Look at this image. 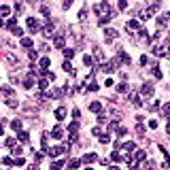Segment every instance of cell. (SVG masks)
I'll return each mask as SVG.
<instances>
[{
  "instance_id": "cell-1",
  "label": "cell",
  "mask_w": 170,
  "mask_h": 170,
  "mask_svg": "<svg viewBox=\"0 0 170 170\" xmlns=\"http://www.w3.org/2000/svg\"><path fill=\"white\" fill-rule=\"evenodd\" d=\"M53 30H55V26H53V21H51V19H47V21H45V26L40 28V32H43L45 38H51V36H53Z\"/></svg>"
},
{
  "instance_id": "cell-2",
  "label": "cell",
  "mask_w": 170,
  "mask_h": 170,
  "mask_svg": "<svg viewBox=\"0 0 170 170\" xmlns=\"http://www.w3.org/2000/svg\"><path fill=\"white\" fill-rule=\"evenodd\" d=\"M94 13H98L100 17H106V15H113V13H111V7H109L106 2H102V4H96V7H94Z\"/></svg>"
},
{
  "instance_id": "cell-3",
  "label": "cell",
  "mask_w": 170,
  "mask_h": 170,
  "mask_svg": "<svg viewBox=\"0 0 170 170\" xmlns=\"http://www.w3.org/2000/svg\"><path fill=\"white\" fill-rule=\"evenodd\" d=\"M68 149L64 147V145H60V147H53V149H49V151H47V153H49V157H60L62 153H66Z\"/></svg>"
},
{
  "instance_id": "cell-4",
  "label": "cell",
  "mask_w": 170,
  "mask_h": 170,
  "mask_svg": "<svg viewBox=\"0 0 170 170\" xmlns=\"http://www.w3.org/2000/svg\"><path fill=\"white\" fill-rule=\"evenodd\" d=\"M28 28H30V32H32V34L40 30V23H38V19H36V17H28Z\"/></svg>"
},
{
  "instance_id": "cell-5",
  "label": "cell",
  "mask_w": 170,
  "mask_h": 170,
  "mask_svg": "<svg viewBox=\"0 0 170 170\" xmlns=\"http://www.w3.org/2000/svg\"><path fill=\"white\" fill-rule=\"evenodd\" d=\"M49 132H43V136H40V145H43V151L47 153V151H49Z\"/></svg>"
},
{
  "instance_id": "cell-6",
  "label": "cell",
  "mask_w": 170,
  "mask_h": 170,
  "mask_svg": "<svg viewBox=\"0 0 170 170\" xmlns=\"http://www.w3.org/2000/svg\"><path fill=\"white\" fill-rule=\"evenodd\" d=\"M132 160H134V164L138 166V162H145V160H147V151H142V149H140V151H136Z\"/></svg>"
},
{
  "instance_id": "cell-7",
  "label": "cell",
  "mask_w": 170,
  "mask_h": 170,
  "mask_svg": "<svg viewBox=\"0 0 170 170\" xmlns=\"http://www.w3.org/2000/svg\"><path fill=\"white\" fill-rule=\"evenodd\" d=\"M104 36H106V40H115V38L119 36V32H117L115 28H106V30H104Z\"/></svg>"
},
{
  "instance_id": "cell-8",
  "label": "cell",
  "mask_w": 170,
  "mask_h": 170,
  "mask_svg": "<svg viewBox=\"0 0 170 170\" xmlns=\"http://www.w3.org/2000/svg\"><path fill=\"white\" fill-rule=\"evenodd\" d=\"M62 134H64V128H62V126H55V128L51 130V138H55V140H60V138H64Z\"/></svg>"
},
{
  "instance_id": "cell-9",
  "label": "cell",
  "mask_w": 170,
  "mask_h": 170,
  "mask_svg": "<svg viewBox=\"0 0 170 170\" xmlns=\"http://www.w3.org/2000/svg\"><path fill=\"white\" fill-rule=\"evenodd\" d=\"M117 60H119L121 64H126V66H128V64L132 62V60H130V55H128L126 51H121V49H119V53H117Z\"/></svg>"
},
{
  "instance_id": "cell-10",
  "label": "cell",
  "mask_w": 170,
  "mask_h": 170,
  "mask_svg": "<svg viewBox=\"0 0 170 170\" xmlns=\"http://www.w3.org/2000/svg\"><path fill=\"white\" fill-rule=\"evenodd\" d=\"M23 87H26V89H32L34 87V75H32V72H28V77L23 79Z\"/></svg>"
},
{
  "instance_id": "cell-11",
  "label": "cell",
  "mask_w": 170,
  "mask_h": 170,
  "mask_svg": "<svg viewBox=\"0 0 170 170\" xmlns=\"http://www.w3.org/2000/svg\"><path fill=\"white\" fill-rule=\"evenodd\" d=\"M98 160H100V157L96 155V153H85L81 162H85V164H94V162H98Z\"/></svg>"
},
{
  "instance_id": "cell-12",
  "label": "cell",
  "mask_w": 170,
  "mask_h": 170,
  "mask_svg": "<svg viewBox=\"0 0 170 170\" xmlns=\"http://www.w3.org/2000/svg\"><path fill=\"white\" fill-rule=\"evenodd\" d=\"M126 28H128L130 32H134V30H140V21H136V19H130V21L126 23Z\"/></svg>"
},
{
  "instance_id": "cell-13",
  "label": "cell",
  "mask_w": 170,
  "mask_h": 170,
  "mask_svg": "<svg viewBox=\"0 0 170 170\" xmlns=\"http://www.w3.org/2000/svg\"><path fill=\"white\" fill-rule=\"evenodd\" d=\"M142 96H153V83H142Z\"/></svg>"
},
{
  "instance_id": "cell-14",
  "label": "cell",
  "mask_w": 170,
  "mask_h": 170,
  "mask_svg": "<svg viewBox=\"0 0 170 170\" xmlns=\"http://www.w3.org/2000/svg\"><path fill=\"white\" fill-rule=\"evenodd\" d=\"M89 111H91V113H98V115H100V113H102V102L94 100V102L89 104Z\"/></svg>"
},
{
  "instance_id": "cell-15",
  "label": "cell",
  "mask_w": 170,
  "mask_h": 170,
  "mask_svg": "<svg viewBox=\"0 0 170 170\" xmlns=\"http://www.w3.org/2000/svg\"><path fill=\"white\" fill-rule=\"evenodd\" d=\"M53 45L58 47V49H64V45H66V36H62V34L55 36V38H53Z\"/></svg>"
},
{
  "instance_id": "cell-16",
  "label": "cell",
  "mask_w": 170,
  "mask_h": 170,
  "mask_svg": "<svg viewBox=\"0 0 170 170\" xmlns=\"http://www.w3.org/2000/svg\"><path fill=\"white\" fill-rule=\"evenodd\" d=\"M151 15H153V13H151L149 9H142V11L138 13V19H140V21H147V19H151Z\"/></svg>"
},
{
  "instance_id": "cell-17",
  "label": "cell",
  "mask_w": 170,
  "mask_h": 170,
  "mask_svg": "<svg viewBox=\"0 0 170 170\" xmlns=\"http://www.w3.org/2000/svg\"><path fill=\"white\" fill-rule=\"evenodd\" d=\"M49 96H51V98H62V96H64V89H60V87H51Z\"/></svg>"
},
{
  "instance_id": "cell-18",
  "label": "cell",
  "mask_w": 170,
  "mask_h": 170,
  "mask_svg": "<svg viewBox=\"0 0 170 170\" xmlns=\"http://www.w3.org/2000/svg\"><path fill=\"white\" fill-rule=\"evenodd\" d=\"M17 138H19L21 142H28V140H30V134H28L26 130H19V132H17Z\"/></svg>"
},
{
  "instance_id": "cell-19",
  "label": "cell",
  "mask_w": 170,
  "mask_h": 170,
  "mask_svg": "<svg viewBox=\"0 0 170 170\" xmlns=\"http://www.w3.org/2000/svg\"><path fill=\"white\" fill-rule=\"evenodd\" d=\"M62 68H64V72H68L70 77H75V68H72V64H70V62H64V66H62Z\"/></svg>"
},
{
  "instance_id": "cell-20",
  "label": "cell",
  "mask_w": 170,
  "mask_h": 170,
  "mask_svg": "<svg viewBox=\"0 0 170 170\" xmlns=\"http://www.w3.org/2000/svg\"><path fill=\"white\" fill-rule=\"evenodd\" d=\"M7 28H9L11 32H15V30L19 28V26H17V19H15V17H11V19H9V23H7Z\"/></svg>"
},
{
  "instance_id": "cell-21",
  "label": "cell",
  "mask_w": 170,
  "mask_h": 170,
  "mask_svg": "<svg viewBox=\"0 0 170 170\" xmlns=\"http://www.w3.org/2000/svg\"><path fill=\"white\" fill-rule=\"evenodd\" d=\"M130 102H132L134 106H142V102H140V96H138V94H132V96H130Z\"/></svg>"
},
{
  "instance_id": "cell-22",
  "label": "cell",
  "mask_w": 170,
  "mask_h": 170,
  "mask_svg": "<svg viewBox=\"0 0 170 170\" xmlns=\"http://www.w3.org/2000/svg\"><path fill=\"white\" fill-rule=\"evenodd\" d=\"M64 117H66V109H64V106H60V109L55 111V119H58V121H62Z\"/></svg>"
},
{
  "instance_id": "cell-23",
  "label": "cell",
  "mask_w": 170,
  "mask_h": 170,
  "mask_svg": "<svg viewBox=\"0 0 170 170\" xmlns=\"http://www.w3.org/2000/svg\"><path fill=\"white\" fill-rule=\"evenodd\" d=\"M38 89H40V91L49 89V79H40V81H38Z\"/></svg>"
},
{
  "instance_id": "cell-24",
  "label": "cell",
  "mask_w": 170,
  "mask_h": 170,
  "mask_svg": "<svg viewBox=\"0 0 170 170\" xmlns=\"http://www.w3.org/2000/svg\"><path fill=\"white\" fill-rule=\"evenodd\" d=\"M21 47L30 49V47H32V38H30V36H23V38H21Z\"/></svg>"
},
{
  "instance_id": "cell-25",
  "label": "cell",
  "mask_w": 170,
  "mask_h": 170,
  "mask_svg": "<svg viewBox=\"0 0 170 170\" xmlns=\"http://www.w3.org/2000/svg\"><path fill=\"white\" fill-rule=\"evenodd\" d=\"M11 128H13L15 132H19V130H21V119H13V121H11Z\"/></svg>"
},
{
  "instance_id": "cell-26",
  "label": "cell",
  "mask_w": 170,
  "mask_h": 170,
  "mask_svg": "<svg viewBox=\"0 0 170 170\" xmlns=\"http://www.w3.org/2000/svg\"><path fill=\"white\" fill-rule=\"evenodd\" d=\"M62 53H64V58H66V62H68V60H72V58H75V49H64Z\"/></svg>"
},
{
  "instance_id": "cell-27",
  "label": "cell",
  "mask_w": 170,
  "mask_h": 170,
  "mask_svg": "<svg viewBox=\"0 0 170 170\" xmlns=\"http://www.w3.org/2000/svg\"><path fill=\"white\" fill-rule=\"evenodd\" d=\"M11 153H13V157H19V155H21V153H23V149H21V147H19V145H15V147H13V149H11Z\"/></svg>"
},
{
  "instance_id": "cell-28",
  "label": "cell",
  "mask_w": 170,
  "mask_h": 170,
  "mask_svg": "<svg viewBox=\"0 0 170 170\" xmlns=\"http://www.w3.org/2000/svg\"><path fill=\"white\" fill-rule=\"evenodd\" d=\"M64 164H66V162H64V160H55V162H53V164H51V170H60V168H62V166H64Z\"/></svg>"
},
{
  "instance_id": "cell-29",
  "label": "cell",
  "mask_w": 170,
  "mask_h": 170,
  "mask_svg": "<svg viewBox=\"0 0 170 170\" xmlns=\"http://www.w3.org/2000/svg\"><path fill=\"white\" fill-rule=\"evenodd\" d=\"M117 91H119V94H126V91H128V83H126V81H121V83L117 85Z\"/></svg>"
},
{
  "instance_id": "cell-30",
  "label": "cell",
  "mask_w": 170,
  "mask_h": 170,
  "mask_svg": "<svg viewBox=\"0 0 170 170\" xmlns=\"http://www.w3.org/2000/svg\"><path fill=\"white\" fill-rule=\"evenodd\" d=\"M49 64H51L49 58H43V60H40V70H47V68H49Z\"/></svg>"
},
{
  "instance_id": "cell-31",
  "label": "cell",
  "mask_w": 170,
  "mask_h": 170,
  "mask_svg": "<svg viewBox=\"0 0 170 170\" xmlns=\"http://www.w3.org/2000/svg\"><path fill=\"white\" fill-rule=\"evenodd\" d=\"M79 166H81V162H79V160H70V162H68V168H70V170H77Z\"/></svg>"
},
{
  "instance_id": "cell-32",
  "label": "cell",
  "mask_w": 170,
  "mask_h": 170,
  "mask_svg": "<svg viewBox=\"0 0 170 170\" xmlns=\"http://www.w3.org/2000/svg\"><path fill=\"white\" fill-rule=\"evenodd\" d=\"M151 70H153V77H155V79H162V70H160V66H157V64H153V68H151Z\"/></svg>"
},
{
  "instance_id": "cell-33",
  "label": "cell",
  "mask_w": 170,
  "mask_h": 170,
  "mask_svg": "<svg viewBox=\"0 0 170 170\" xmlns=\"http://www.w3.org/2000/svg\"><path fill=\"white\" fill-rule=\"evenodd\" d=\"M111 160H113V162H121V160H124V155H121L119 151H113V153H111Z\"/></svg>"
},
{
  "instance_id": "cell-34",
  "label": "cell",
  "mask_w": 170,
  "mask_h": 170,
  "mask_svg": "<svg viewBox=\"0 0 170 170\" xmlns=\"http://www.w3.org/2000/svg\"><path fill=\"white\" fill-rule=\"evenodd\" d=\"M9 13H11V9H9L7 4H0V15H4V17H9Z\"/></svg>"
},
{
  "instance_id": "cell-35",
  "label": "cell",
  "mask_w": 170,
  "mask_h": 170,
  "mask_svg": "<svg viewBox=\"0 0 170 170\" xmlns=\"http://www.w3.org/2000/svg\"><path fill=\"white\" fill-rule=\"evenodd\" d=\"M85 89H87V91H98V89H100V85H98V83L94 81V83H89V85H87Z\"/></svg>"
},
{
  "instance_id": "cell-36",
  "label": "cell",
  "mask_w": 170,
  "mask_h": 170,
  "mask_svg": "<svg viewBox=\"0 0 170 170\" xmlns=\"http://www.w3.org/2000/svg\"><path fill=\"white\" fill-rule=\"evenodd\" d=\"M157 164H155V160H145V168H149V170H153Z\"/></svg>"
},
{
  "instance_id": "cell-37",
  "label": "cell",
  "mask_w": 170,
  "mask_h": 170,
  "mask_svg": "<svg viewBox=\"0 0 170 170\" xmlns=\"http://www.w3.org/2000/svg\"><path fill=\"white\" fill-rule=\"evenodd\" d=\"M0 91H2L4 96H11V94H13V87H9V85H2V87H0Z\"/></svg>"
},
{
  "instance_id": "cell-38",
  "label": "cell",
  "mask_w": 170,
  "mask_h": 170,
  "mask_svg": "<svg viewBox=\"0 0 170 170\" xmlns=\"http://www.w3.org/2000/svg\"><path fill=\"white\" fill-rule=\"evenodd\" d=\"M98 140H100L102 145H106V142H111V136H109V134H100V136H98Z\"/></svg>"
},
{
  "instance_id": "cell-39",
  "label": "cell",
  "mask_w": 170,
  "mask_h": 170,
  "mask_svg": "<svg viewBox=\"0 0 170 170\" xmlns=\"http://www.w3.org/2000/svg\"><path fill=\"white\" fill-rule=\"evenodd\" d=\"M40 13H43V15H45L47 19H49V15H51V9H49V7H45V4H43V7H40Z\"/></svg>"
},
{
  "instance_id": "cell-40",
  "label": "cell",
  "mask_w": 170,
  "mask_h": 170,
  "mask_svg": "<svg viewBox=\"0 0 170 170\" xmlns=\"http://www.w3.org/2000/svg\"><path fill=\"white\" fill-rule=\"evenodd\" d=\"M124 149H126V151H130V153H132V151H134V149H136V145H134V142H132V140H130V142H126V145H124Z\"/></svg>"
},
{
  "instance_id": "cell-41",
  "label": "cell",
  "mask_w": 170,
  "mask_h": 170,
  "mask_svg": "<svg viewBox=\"0 0 170 170\" xmlns=\"http://www.w3.org/2000/svg\"><path fill=\"white\" fill-rule=\"evenodd\" d=\"M153 53H155V55H164V47H162V45H155V47H153Z\"/></svg>"
},
{
  "instance_id": "cell-42",
  "label": "cell",
  "mask_w": 170,
  "mask_h": 170,
  "mask_svg": "<svg viewBox=\"0 0 170 170\" xmlns=\"http://www.w3.org/2000/svg\"><path fill=\"white\" fill-rule=\"evenodd\" d=\"M68 130H70V132H75V134H77V130H79V121H72V124L68 126Z\"/></svg>"
},
{
  "instance_id": "cell-43",
  "label": "cell",
  "mask_w": 170,
  "mask_h": 170,
  "mask_svg": "<svg viewBox=\"0 0 170 170\" xmlns=\"http://www.w3.org/2000/svg\"><path fill=\"white\" fill-rule=\"evenodd\" d=\"M15 145H17V138H13V136H11V138H7V147H11V149H13Z\"/></svg>"
},
{
  "instance_id": "cell-44",
  "label": "cell",
  "mask_w": 170,
  "mask_h": 170,
  "mask_svg": "<svg viewBox=\"0 0 170 170\" xmlns=\"http://www.w3.org/2000/svg\"><path fill=\"white\" fill-rule=\"evenodd\" d=\"M111 19H113V15H106V17H100L98 21H100V26H104V23H109Z\"/></svg>"
},
{
  "instance_id": "cell-45",
  "label": "cell",
  "mask_w": 170,
  "mask_h": 170,
  "mask_svg": "<svg viewBox=\"0 0 170 170\" xmlns=\"http://www.w3.org/2000/svg\"><path fill=\"white\" fill-rule=\"evenodd\" d=\"M83 64H85V66H91V64H94L91 55H83Z\"/></svg>"
},
{
  "instance_id": "cell-46",
  "label": "cell",
  "mask_w": 170,
  "mask_h": 170,
  "mask_svg": "<svg viewBox=\"0 0 170 170\" xmlns=\"http://www.w3.org/2000/svg\"><path fill=\"white\" fill-rule=\"evenodd\" d=\"M79 117H81V111L75 109V111H72V121H79Z\"/></svg>"
},
{
  "instance_id": "cell-47",
  "label": "cell",
  "mask_w": 170,
  "mask_h": 170,
  "mask_svg": "<svg viewBox=\"0 0 170 170\" xmlns=\"http://www.w3.org/2000/svg\"><path fill=\"white\" fill-rule=\"evenodd\" d=\"M166 23H168V21H166V17H164V15H162V17H157V26H160V28H164Z\"/></svg>"
},
{
  "instance_id": "cell-48",
  "label": "cell",
  "mask_w": 170,
  "mask_h": 170,
  "mask_svg": "<svg viewBox=\"0 0 170 170\" xmlns=\"http://www.w3.org/2000/svg\"><path fill=\"white\" fill-rule=\"evenodd\" d=\"M28 58H30V60H38V51H34V49H30V53H28Z\"/></svg>"
},
{
  "instance_id": "cell-49",
  "label": "cell",
  "mask_w": 170,
  "mask_h": 170,
  "mask_svg": "<svg viewBox=\"0 0 170 170\" xmlns=\"http://www.w3.org/2000/svg\"><path fill=\"white\" fill-rule=\"evenodd\" d=\"M149 109H151V111H157V109H160V100H153V102L149 104Z\"/></svg>"
},
{
  "instance_id": "cell-50",
  "label": "cell",
  "mask_w": 170,
  "mask_h": 170,
  "mask_svg": "<svg viewBox=\"0 0 170 170\" xmlns=\"http://www.w3.org/2000/svg\"><path fill=\"white\" fill-rule=\"evenodd\" d=\"M7 104H9L11 109H15V106H17V100H15V98H9V100H7Z\"/></svg>"
},
{
  "instance_id": "cell-51",
  "label": "cell",
  "mask_w": 170,
  "mask_h": 170,
  "mask_svg": "<svg viewBox=\"0 0 170 170\" xmlns=\"http://www.w3.org/2000/svg\"><path fill=\"white\" fill-rule=\"evenodd\" d=\"M2 164H4V166H15V164H13V160H11V157H2Z\"/></svg>"
},
{
  "instance_id": "cell-52",
  "label": "cell",
  "mask_w": 170,
  "mask_h": 170,
  "mask_svg": "<svg viewBox=\"0 0 170 170\" xmlns=\"http://www.w3.org/2000/svg\"><path fill=\"white\" fill-rule=\"evenodd\" d=\"M136 132H138V134H145V126H142V124H136Z\"/></svg>"
},
{
  "instance_id": "cell-53",
  "label": "cell",
  "mask_w": 170,
  "mask_h": 170,
  "mask_svg": "<svg viewBox=\"0 0 170 170\" xmlns=\"http://www.w3.org/2000/svg\"><path fill=\"white\" fill-rule=\"evenodd\" d=\"M28 170H38V162H32V164L28 166Z\"/></svg>"
},
{
  "instance_id": "cell-54",
  "label": "cell",
  "mask_w": 170,
  "mask_h": 170,
  "mask_svg": "<svg viewBox=\"0 0 170 170\" xmlns=\"http://www.w3.org/2000/svg\"><path fill=\"white\" fill-rule=\"evenodd\" d=\"M91 132H94V136H100V134H102V128H94Z\"/></svg>"
},
{
  "instance_id": "cell-55",
  "label": "cell",
  "mask_w": 170,
  "mask_h": 170,
  "mask_svg": "<svg viewBox=\"0 0 170 170\" xmlns=\"http://www.w3.org/2000/svg\"><path fill=\"white\" fill-rule=\"evenodd\" d=\"M85 17H87V9H83V11L79 13V19H85Z\"/></svg>"
},
{
  "instance_id": "cell-56",
  "label": "cell",
  "mask_w": 170,
  "mask_h": 170,
  "mask_svg": "<svg viewBox=\"0 0 170 170\" xmlns=\"http://www.w3.org/2000/svg\"><path fill=\"white\" fill-rule=\"evenodd\" d=\"M164 113H166V117H170V102L164 106Z\"/></svg>"
},
{
  "instance_id": "cell-57",
  "label": "cell",
  "mask_w": 170,
  "mask_h": 170,
  "mask_svg": "<svg viewBox=\"0 0 170 170\" xmlns=\"http://www.w3.org/2000/svg\"><path fill=\"white\" fill-rule=\"evenodd\" d=\"M149 128H153V130L157 128V121H155V119H151V121H149Z\"/></svg>"
},
{
  "instance_id": "cell-58",
  "label": "cell",
  "mask_w": 170,
  "mask_h": 170,
  "mask_svg": "<svg viewBox=\"0 0 170 170\" xmlns=\"http://www.w3.org/2000/svg\"><path fill=\"white\" fill-rule=\"evenodd\" d=\"M117 134L124 136V134H128V130H126V128H117Z\"/></svg>"
},
{
  "instance_id": "cell-59",
  "label": "cell",
  "mask_w": 170,
  "mask_h": 170,
  "mask_svg": "<svg viewBox=\"0 0 170 170\" xmlns=\"http://www.w3.org/2000/svg\"><path fill=\"white\" fill-rule=\"evenodd\" d=\"M13 34H15V36H23V30H21V28H17V30H15Z\"/></svg>"
},
{
  "instance_id": "cell-60",
  "label": "cell",
  "mask_w": 170,
  "mask_h": 170,
  "mask_svg": "<svg viewBox=\"0 0 170 170\" xmlns=\"http://www.w3.org/2000/svg\"><path fill=\"white\" fill-rule=\"evenodd\" d=\"M164 17H166V21H170V11H168V13H166Z\"/></svg>"
},
{
  "instance_id": "cell-61",
  "label": "cell",
  "mask_w": 170,
  "mask_h": 170,
  "mask_svg": "<svg viewBox=\"0 0 170 170\" xmlns=\"http://www.w3.org/2000/svg\"><path fill=\"white\" fill-rule=\"evenodd\" d=\"M166 132H168V134H170V121H168V126H166Z\"/></svg>"
},
{
  "instance_id": "cell-62",
  "label": "cell",
  "mask_w": 170,
  "mask_h": 170,
  "mask_svg": "<svg viewBox=\"0 0 170 170\" xmlns=\"http://www.w3.org/2000/svg\"><path fill=\"white\" fill-rule=\"evenodd\" d=\"M109 170H119V168H117V166H111V168H109Z\"/></svg>"
},
{
  "instance_id": "cell-63",
  "label": "cell",
  "mask_w": 170,
  "mask_h": 170,
  "mask_svg": "<svg viewBox=\"0 0 170 170\" xmlns=\"http://www.w3.org/2000/svg\"><path fill=\"white\" fill-rule=\"evenodd\" d=\"M2 26H4V21H2V19H0V28H2Z\"/></svg>"
},
{
  "instance_id": "cell-64",
  "label": "cell",
  "mask_w": 170,
  "mask_h": 170,
  "mask_svg": "<svg viewBox=\"0 0 170 170\" xmlns=\"http://www.w3.org/2000/svg\"><path fill=\"white\" fill-rule=\"evenodd\" d=\"M85 170H91V168H85Z\"/></svg>"
}]
</instances>
